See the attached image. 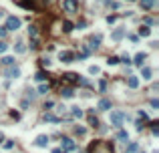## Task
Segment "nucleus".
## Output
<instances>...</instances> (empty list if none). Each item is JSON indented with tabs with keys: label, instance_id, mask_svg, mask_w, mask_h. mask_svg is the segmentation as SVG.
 <instances>
[{
	"label": "nucleus",
	"instance_id": "f257e3e1",
	"mask_svg": "<svg viewBox=\"0 0 159 153\" xmlns=\"http://www.w3.org/2000/svg\"><path fill=\"white\" fill-rule=\"evenodd\" d=\"M89 153H115V149L109 141H95L89 147Z\"/></svg>",
	"mask_w": 159,
	"mask_h": 153
},
{
	"label": "nucleus",
	"instance_id": "f03ea898",
	"mask_svg": "<svg viewBox=\"0 0 159 153\" xmlns=\"http://www.w3.org/2000/svg\"><path fill=\"white\" fill-rule=\"evenodd\" d=\"M61 149H63V153H77L79 151L77 143H75L71 137H63L61 139Z\"/></svg>",
	"mask_w": 159,
	"mask_h": 153
},
{
	"label": "nucleus",
	"instance_id": "7ed1b4c3",
	"mask_svg": "<svg viewBox=\"0 0 159 153\" xmlns=\"http://www.w3.org/2000/svg\"><path fill=\"white\" fill-rule=\"evenodd\" d=\"M63 8L67 14H77L79 12V0H63Z\"/></svg>",
	"mask_w": 159,
	"mask_h": 153
},
{
	"label": "nucleus",
	"instance_id": "20e7f679",
	"mask_svg": "<svg viewBox=\"0 0 159 153\" xmlns=\"http://www.w3.org/2000/svg\"><path fill=\"white\" fill-rule=\"evenodd\" d=\"M125 119H127V115L121 113V111H113V113H111V125H113V127H117V129L123 125V121H125Z\"/></svg>",
	"mask_w": 159,
	"mask_h": 153
},
{
	"label": "nucleus",
	"instance_id": "39448f33",
	"mask_svg": "<svg viewBox=\"0 0 159 153\" xmlns=\"http://www.w3.org/2000/svg\"><path fill=\"white\" fill-rule=\"evenodd\" d=\"M6 30H10V32H14V30L20 28V18H16V16H8L6 18Z\"/></svg>",
	"mask_w": 159,
	"mask_h": 153
},
{
	"label": "nucleus",
	"instance_id": "423d86ee",
	"mask_svg": "<svg viewBox=\"0 0 159 153\" xmlns=\"http://www.w3.org/2000/svg\"><path fill=\"white\" fill-rule=\"evenodd\" d=\"M58 58L63 62H72L77 57H75V53H71V50H61V53H58Z\"/></svg>",
	"mask_w": 159,
	"mask_h": 153
},
{
	"label": "nucleus",
	"instance_id": "0eeeda50",
	"mask_svg": "<svg viewBox=\"0 0 159 153\" xmlns=\"http://www.w3.org/2000/svg\"><path fill=\"white\" fill-rule=\"evenodd\" d=\"M79 81V75H75V73H65L63 75V83H67V85H77Z\"/></svg>",
	"mask_w": 159,
	"mask_h": 153
},
{
	"label": "nucleus",
	"instance_id": "6e6552de",
	"mask_svg": "<svg viewBox=\"0 0 159 153\" xmlns=\"http://www.w3.org/2000/svg\"><path fill=\"white\" fill-rule=\"evenodd\" d=\"M4 76H8V79H18V76H20V69L10 65V69H6V71H4Z\"/></svg>",
	"mask_w": 159,
	"mask_h": 153
},
{
	"label": "nucleus",
	"instance_id": "1a4fd4ad",
	"mask_svg": "<svg viewBox=\"0 0 159 153\" xmlns=\"http://www.w3.org/2000/svg\"><path fill=\"white\" fill-rule=\"evenodd\" d=\"M89 44H91V48L95 50V48L101 44V34H93V36L89 38Z\"/></svg>",
	"mask_w": 159,
	"mask_h": 153
},
{
	"label": "nucleus",
	"instance_id": "9d476101",
	"mask_svg": "<svg viewBox=\"0 0 159 153\" xmlns=\"http://www.w3.org/2000/svg\"><path fill=\"white\" fill-rule=\"evenodd\" d=\"M34 145H36V147H46V145H48V137H46V135H39L36 141H34Z\"/></svg>",
	"mask_w": 159,
	"mask_h": 153
},
{
	"label": "nucleus",
	"instance_id": "9b49d317",
	"mask_svg": "<svg viewBox=\"0 0 159 153\" xmlns=\"http://www.w3.org/2000/svg\"><path fill=\"white\" fill-rule=\"evenodd\" d=\"M145 58H147V54H145V53H137L135 58H133V62H135L137 67H143V61H145Z\"/></svg>",
	"mask_w": 159,
	"mask_h": 153
},
{
	"label": "nucleus",
	"instance_id": "f8f14e48",
	"mask_svg": "<svg viewBox=\"0 0 159 153\" xmlns=\"http://www.w3.org/2000/svg\"><path fill=\"white\" fill-rule=\"evenodd\" d=\"M155 2H157V0H141V8L143 10H151L155 6Z\"/></svg>",
	"mask_w": 159,
	"mask_h": 153
},
{
	"label": "nucleus",
	"instance_id": "ddd939ff",
	"mask_svg": "<svg viewBox=\"0 0 159 153\" xmlns=\"http://www.w3.org/2000/svg\"><path fill=\"white\" fill-rule=\"evenodd\" d=\"M99 109H101V111H109V109H111V101H109V99H101V101H99Z\"/></svg>",
	"mask_w": 159,
	"mask_h": 153
},
{
	"label": "nucleus",
	"instance_id": "4468645a",
	"mask_svg": "<svg viewBox=\"0 0 159 153\" xmlns=\"http://www.w3.org/2000/svg\"><path fill=\"white\" fill-rule=\"evenodd\" d=\"M123 36H125V28H117L115 32L111 34V38H113V40H121Z\"/></svg>",
	"mask_w": 159,
	"mask_h": 153
},
{
	"label": "nucleus",
	"instance_id": "2eb2a0df",
	"mask_svg": "<svg viewBox=\"0 0 159 153\" xmlns=\"http://www.w3.org/2000/svg\"><path fill=\"white\" fill-rule=\"evenodd\" d=\"M127 85H129V89H137L139 87V79L137 76H129L127 79Z\"/></svg>",
	"mask_w": 159,
	"mask_h": 153
},
{
	"label": "nucleus",
	"instance_id": "dca6fc26",
	"mask_svg": "<svg viewBox=\"0 0 159 153\" xmlns=\"http://www.w3.org/2000/svg\"><path fill=\"white\" fill-rule=\"evenodd\" d=\"M44 121H48V123H58L61 117H57V115H53V113H44Z\"/></svg>",
	"mask_w": 159,
	"mask_h": 153
},
{
	"label": "nucleus",
	"instance_id": "f3484780",
	"mask_svg": "<svg viewBox=\"0 0 159 153\" xmlns=\"http://www.w3.org/2000/svg\"><path fill=\"white\" fill-rule=\"evenodd\" d=\"M61 95H63L65 99H72V95H75V93H72L71 87H65V89H61Z\"/></svg>",
	"mask_w": 159,
	"mask_h": 153
},
{
	"label": "nucleus",
	"instance_id": "a211bd4d",
	"mask_svg": "<svg viewBox=\"0 0 159 153\" xmlns=\"http://www.w3.org/2000/svg\"><path fill=\"white\" fill-rule=\"evenodd\" d=\"M137 151H139V145H137V143H129L123 153H137Z\"/></svg>",
	"mask_w": 159,
	"mask_h": 153
},
{
	"label": "nucleus",
	"instance_id": "6ab92c4d",
	"mask_svg": "<svg viewBox=\"0 0 159 153\" xmlns=\"http://www.w3.org/2000/svg\"><path fill=\"white\" fill-rule=\"evenodd\" d=\"M117 139H119V141H129V133L123 131V129H119L117 131Z\"/></svg>",
	"mask_w": 159,
	"mask_h": 153
},
{
	"label": "nucleus",
	"instance_id": "aec40b11",
	"mask_svg": "<svg viewBox=\"0 0 159 153\" xmlns=\"http://www.w3.org/2000/svg\"><path fill=\"white\" fill-rule=\"evenodd\" d=\"M28 36L30 38H36V36H39V30H36L34 24H30V26H28Z\"/></svg>",
	"mask_w": 159,
	"mask_h": 153
},
{
	"label": "nucleus",
	"instance_id": "412c9836",
	"mask_svg": "<svg viewBox=\"0 0 159 153\" xmlns=\"http://www.w3.org/2000/svg\"><path fill=\"white\" fill-rule=\"evenodd\" d=\"M71 115H72V117H77V119H81V117H83V111L79 109V107H71Z\"/></svg>",
	"mask_w": 159,
	"mask_h": 153
},
{
	"label": "nucleus",
	"instance_id": "4be33fe9",
	"mask_svg": "<svg viewBox=\"0 0 159 153\" xmlns=\"http://www.w3.org/2000/svg\"><path fill=\"white\" fill-rule=\"evenodd\" d=\"M72 28H75V26H72L71 20H65V22H63V30H65V32H72Z\"/></svg>",
	"mask_w": 159,
	"mask_h": 153
},
{
	"label": "nucleus",
	"instance_id": "5701e85b",
	"mask_svg": "<svg viewBox=\"0 0 159 153\" xmlns=\"http://www.w3.org/2000/svg\"><path fill=\"white\" fill-rule=\"evenodd\" d=\"M141 76H143L145 81H149V79H151V69H149V67H145L143 71H141Z\"/></svg>",
	"mask_w": 159,
	"mask_h": 153
},
{
	"label": "nucleus",
	"instance_id": "b1692460",
	"mask_svg": "<svg viewBox=\"0 0 159 153\" xmlns=\"http://www.w3.org/2000/svg\"><path fill=\"white\" fill-rule=\"evenodd\" d=\"M0 62H2L4 67H10V65H14V57H4Z\"/></svg>",
	"mask_w": 159,
	"mask_h": 153
},
{
	"label": "nucleus",
	"instance_id": "393cba45",
	"mask_svg": "<svg viewBox=\"0 0 159 153\" xmlns=\"http://www.w3.org/2000/svg\"><path fill=\"white\" fill-rule=\"evenodd\" d=\"M89 123H91L93 127H99V119H97L95 115H93V111H91V113H89Z\"/></svg>",
	"mask_w": 159,
	"mask_h": 153
},
{
	"label": "nucleus",
	"instance_id": "a878e982",
	"mask_svg": "<svg viewBox=\"0 0 159 153\" xmlns=\"http://www.w3.org/2000/svg\"><path fill=\"white\" fill-rule=\"evenodd\" d=\"M46 73H44V71H39V73H36V75H34V79H36V81H39V83H43L44 81V79H46Z\"/></svg>",
	"mask_w": 159,
	"mask_h": 153
},
{
	"label": "nucleus",
	"instance_id": "bb28decb",
	"mask_svg": "<svg viewBox=\"0 0 159 153\" xmlns=\"http://www.w3.org/2000/svg\"><path fill=\"white\" fill-rule=\"evenodd\" d=\"M14 50H16V53H24V50H26V47H24L22 40H18V43L14 44Z\"/></svg>",
	"mask_w": 159,
	"mask_h": 153
},
{
	"label": "nucleus",
	"instance_id": "cd10ccee",
	"mask_svg": "<svg viewBox=\"0 0 159 153\" xmlns=\"http://www.w3.org/2000/svg\"><path fill=\"white\" fill-rule=\"evenodd\" d=\"M139 34H141V36H149V34H151V28H149V26H141V28H139Z\"/></svg>",
	"mask_w": 159,
	"mask_h": 153
},
{
	"label": "nucleus",
	"instance_id": "c85d7f7f",
	"mask_svg": "<svg viewBox=\"0 0 159 153\" xmlns=\"http://www.w3.org/2000/svg\"><path fill=\"white\" fill-rule=\"evenodd\" d=\"M119 62H121L119 57H109L107 58V65H119Z\"/></svg>",
	"mask_w": 159,
	"mask_h": 153
},
{
	"label": "nucleus",
	"instance_id": "c756f323",
	"mask_svg": "<svg viewBox=\"0 0 159 153\" xmlns=\"http://www.w3.org/2000/svg\"><path fill=\"white\" fill-rule=\"evenodd\" d=\"M48 89H50V85H48V83H43V85L39 87V93H48Z\"/></svg>",
	"mask_w": 159,
	"mask_h": 153
},
{
	"label": "nucleus",
	"instance_id": "7c9ffc66",
	"mask_svg": "<svg viewBox=\"0 0 159 153\" xmlns=\"http://www.w3.org/2000/svg\"><path fill=\"white\" fill-rule=\"evenodd\" d=\"M40 47V43H39V38H32V40H30V48H32V50H36V48Z\"/></svg>",
	"mask_w": 159,
	"mask_h": 153
},
{
	"label": "nucleus",
	"instance_id": "2f4dec72",
	"mask_svg": "<svg viewBox=\"0 0 159 153\" xmlns=\"http://www.w3.org/2000/svg\"><path fill=\"white\" fill-rule=\"evenodd\" d=\"M89 73H91V75H99L101 69H99V67H91V69H89Z\"/></svg>",
	"mask_w": 159,
	"mask_h": 153
},
{
	"label": "nucleus",
	"instance_id": "473e14b6",
	"mask_svg": "<svg viewBox=\"0 0 159 153\" xmlns=\"http://www.w3.org/2000/svg\"><path fill=\"white\" fill-rule=\"evenodd\" d=\"M121 61H123V62H125V65H129V62H131V57H129V54H123V57H121Z\"/></svg>",
	"mask_w": 159,
	"mask_h": 153
},
{
	"label": "nucleus",
	"instance_id": "72a5a7b5",
	"mask_svg": "<svg viewBox=\"0 0 159 153\" xmlns=\"http://www.w3.org/2000/svg\"><path fill=\"white\" fill-rule=\"evenodd\" d=\"M139 119H141V121H149V117H147V113H143V111H139Z\"/></svg>",
	"mask_w": 159,
	"mask_h": 153
},
{
	"label": "nucleus",
	"instance_id": "f704fd0d",
	"mask_svg": "<svg viewBox=\"0 0 159 153\" xmlns=\"http://www.w3.org/2000/svg\"><path fill=\"white\" fill-rule=\"evenodd\" d=\"M6 32H8V30H6V28H4V26H0V40H2V38H4V36H6Z\"/></svg>",
	"mask_w": 159,
	"mask_h": 153
},
{
	"label": "nucleus",
	"instance_id": "c9c22d12",
	"mask_svg": "<svg viewBox=\"0 0 159 153\" xmlns=\"http://www.w3.org/2000/svg\"><path fill=\"white\" fill-rule=\"evenodd\" d=\"M6 48H8V44H6V43H2V40H0V54H2V53H4V50H6Z\"/></svg>",
	"mask_w": 159,
	"mask_h": 153
},
{
	"label": "nucleus",
	"instance_id": "e433bc0d",
	"mask_svg": "<svg viewBox=\"0 0 159 153\" xmlns=\"http://www.w3.org/2000/svg\"><path fill=\"white\" fill-rule=\"evenodd\" d=\"M75 133L77 135H85V129H83V127H75Z\"/></svg>",
	"mask_w": 159,
	"mask_h": 153
},
{
	"label": "nucleus",
	"instance_id": "4c0bfd02",
	"mask_svg": "<svg viewBox=\"0 0 159 153\" xmlns=\"http://www.w3.org/2000/svg\"><path fill=\"white\" fill-rule=\"evenodd\" d=\"M115 20H117V16H107V22H109V24H113V22H115Z\"/></svg>",
	"mask_w": 159,
	"mask_h": 153
},
{
	"label": "nucleus",
	"instance_id": "58836bf2",
	"mask_svg": "<svg viewBox=\"0 0 159 153\" xmlns=\"http://www.w3.org/2000/svg\"><path fill=\"white\" fill-rule=\"evenodd\" d=\"M50 107H54V103L53 101H46V103H44V109H50Z\"/></svg>",
	"mask_w": 159,
	"mask_h": 153
},
{
	"label": "nucleus",
	"instance_id": "ea45409f",
	"mask_svg": "<svg viewBox=\"0 0 159 153\" xmlns=\"http://www.w3.org/2000/svg\"><path fill=\"white\" fill-rule=\"evenodd\" d=\"M40 62H43V67H50V61H48V58H43Z\"/></svg>",
	"mask_w": 159,
	"mask_h": 153
},
{
	"label": "nucleus",
	"instance_id": "a19ab883",
	"mask_svg": "<svg viewBox=\"0 0 159 153\" xmlns=\"http://www.w3.org/2000/svg\"><path fill=\"white\" fill-rule=\"evenodd\" d=\"M99 89H101V91H105V89H107V83L101 81V83H99Z\"/></svg>",
	"mask_w": 159,
	"mask_h": 153
},
{
	"label": "nucleus",
	"instance_id": "79ce46f5",
	"mask_svg": "<svg viewBox=\"0 0 159 153\" xmlns=\"http://www.w3.org/2000/svg\"><path fill=\"white\" fill-rule=\"evenodd\" d=\"M151 107H153V109H157V107H159V101L153 99V101H151Z\"/></svg>",
	"mask_w": 159,
	"mask_h": 153
},
{
	"label": "nucleus",
	"instance_id": "37998d69",
	"mask_svg": "<svg viewBox=\"0 0 159 153\" xmlns=\"http://www.w3.org/2000/svg\"><path fill=\"white\" fill-rule=\"evenodd\" d=\"M4 147H6V149H12V147H14V143H12V141H6Z\"/></svg>",
	"mask_w": 159,
	"mask_h": 153
},
{
	"label": "nucleus",
	"instance_id": "c03bdc74",
	"mask_svg": "<svg viewBox=\"0 0 159 153\" xmlns=\"http://www.w3.org/2000/svg\"><path fill=\"white\" fill-rule=\"evenodd\" d=\"M145 24H155V20H153V18H149V16H147V18H145Z\"/></svg>",
	"mask_w": 159,
	"mask_h": 153
},
{
	"label": "nucleus",
	"instance_id": "a18cd8bd",
	"mask_svg": "<svg viewBox=\"0 0 159 153\" xmlns=\"http://www.w3.org/2000/svg\"><path fill=\"white\" fill-rule=\"evenodd\" d=\"M53 153H63V149H53Z\"/></svg>",
	"mask_w": 159,
	"mask_h": 153
},
{
	"label": "nucleus",
	"instance_id": "49530a36",
	"mask_svg": "<svg viewBox=\"0 0 159 153\" xmlns=\"http://www.w3.org/2000/svg\"><path fill=\"white\" fill-rule=\"evenodd\" d=\"M12 2H16V4H22L24 0H12Z\"/></svg>",
	"mask_w": 159,
	"mask_h": 153
},
{
	"label": "nucleus",
	"instance_id": "de8ad7c7",
	"mask_svg": "<svg viewBox=\"0 0 159 153\" xmlns=\"http://www.w3.org/2000/svg\"><path fill=\"white\" fill-rule=\"evenodd\" d=\"M0 18H2V10H0Z\"/></svg>",
	"mask_w": 159,
	"mask_h": 153
},
{
	"label": "nucleus",
	"instance_id": "09e8293b",
	"mask_svg": "<svg viewBox=\"0 0 159 153\" xmlns=\"http://www.w3.org/2000/svg\"><path fill=\"white\" fill-rule=\"evenodd\" d=\"M153 153H157V151H153Z\"/></svg>",
	"mask_w": 159,
	"mask_h": 153
}]
</instances>
